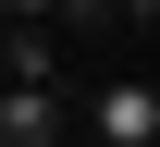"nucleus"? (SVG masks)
Returning a JSON list of instances; mask_svg holds the SVG:
<instances>
[{
  "label": "nucleus",
  "instance_id": "nucleus-1",
  "mask_svg": "<svg viewBox=\"0 0 160 147\" xmlns=\"http://www.w3.org/2000/svg\"><path fill=\"white\" fill-rule=\"evenodd\" d=\"M74 110L99 123V147H160V86H148V74H99Z\"/></svg>",
  "mask_w": 160,
  "mask_h": 147
},
{
  "label": "nucleus",
  "instance_id": "nucleus-2",
  "mask_svg": "<svg viewBox=\"0 0 160 147\" xmlns=\"http://www.w3.org/2000/svg\"><path fill=\"white\" fill-rule=\"evenodd\" d=\"M74 135V86H12L0 74V147H62Z\"/></svg>",
  "mask_w": 160,
  "mask_h": 147
},
{
  "label": "nucleus",
  "instance_id": "nucleus-3",
  "mask_svg": "<svg viewBox=\"0 0 160 147\" xmlns=\"http://www.w3.org/2000/svg\"><path fill=\"white\" fill-rule=\"evenodd\" d=\"M0 74H12V86H74L62 25H0Z\"/></svg>",
  "mask_w": 160,
  "mask_h": 147
},
{
  "label": "nucleus",
  "instance_id": "nucleus-4",
  "mask_svg": "<svg viewBox=\"0 0 160 147\" xmlns=\"http://www.w3.org/2000/svg\"><path fill=\"white\" fill-rule=\"evenodd\" d=\"M0 25H49V0H0Z\"/></svg>",
  "mask_w": 160,
  "mask_h": 147
}]
</instances>
